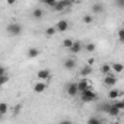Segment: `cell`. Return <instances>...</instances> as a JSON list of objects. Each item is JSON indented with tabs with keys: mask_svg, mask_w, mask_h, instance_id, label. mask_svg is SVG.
<instances>
[{
	"mask_svg": "<svg viewBox=\"0 0 124 124\" xmlns=\"http://www.w3.org/2000/svg\"><path fill=\"white\" fill-rule=\"evenodd\" d=\"M85 48H86V51H88V53H93L96 47H95V44H93V42H88V44L85 45Z\"/></svg>",
	"mask_w": 124,
	"mask_h": 124,
	"instance_id": "d4e9b609",
	"label": "cell"
},
{
	"mask_svg": "<svg viewBox=\"0 0 124 124\" xmlns=\"http://www.w3.org/2000/svg\"><path fill=\"white\" fill-rule=\"evenodd\" d=\"M55 28H57V32H66V31L69 29V22L64 21V19H61V21L57 22Z\"/></svg>",
	"mask_w": 124,
	"mask_h": 124,
	"instance_id": "ba28073f",
	"label": "cell"
},
{
	"mask_svg": "<svg viewBox=\"0 0 124 124\" xmlns=\"http://www.w3.org/2000/svg\"><path fill=\"white\" fill-rule=\"evenodd\" d=\"M41 2H42L44 5L50 6V8H54V6L57 5V0H41Z\"/></svg>",
	"mask_w": 124,
	"mask_h": 124,
	"instance_id": "484cf974",
	"label": "cell"
},
{
	"mask_svg": "<svg viewBox=\"0 0 124 124\" xmlns=\"http://www.w3.org/2000/svg\"><path fill=\"white\" fill-rule=\"evenodd\" d=\"M8 109H9V107H8L6 102H2V104H0V115L8 114Z\"/></svg>",
	"mask_w": 124,
	"mask_h": 124,
	"instance_id": "44dd1931",
	"label": "cell"
},
{
	"mask_svg": "<svg viewBox=\"0 0 124 124\" xmlns=\"http://www.w3.org/2000/svg\"><path fill=\"white\" fill-rule=\"evenodd\" d=\"M78 86H79V93H80V92H83V91H86L88 88H91V86H89V82H88L85 78H82V80L78 83Z\"/></svg>",
	"mask_w": 124,
	"mask_h": 124,
	"instance_id": "5bb4252c",
	"label": "cell"
},
{
	"mask_svg": "<svg viewBox=\"0 0 124 124\" xmlns=\"http://www.w3.org/2000/svg\"><path fill=\"white\" fill-rule=\"evenodd\" d=\"M26 54H28V57H29V58H37V57L39 55V50H38V48H35V47H32V48H29V50H28V53H26Z\"/></svg>",
	"mask_w": 124,
	"mask_h": 124,
	"instance_id": "2e32d148",
	"label": "cell"
},
{
	"mask_svg": "<svg viewBox=\"0 0 124 124\" xmlns=\"http://www.w3.org/2000/svg\"><path fill=\"white\" fill-rule=\"evenodd\" d=\"M115 5H117L120 9H124V0H115Z\"/></svg>",
	"mask_w": 124,
	"mask_h": 124,
	"instance_id": "f1b7e54d",
	"label": "cell"
},
{
	"mask_svg": "<svg viewBox=\"0 0 124 124\" xmlns=\"http://www.w3.org/2000/svg\"><path fill=\"white\" fill-rule=\"evenodd\" d=\"M88 123H89V124H99V123H101V120H99V118H96V117H91V118L88 120Z\"/></svg>",
	"mask_w": 124,
	"mask_h": 124,
	"instance_id": "4316f807",
	"label": "cell"
},
{
	"mask_svg": "<svg viewBox=\"0 0 124 124\" xmlns=\"http://www.w3.org/2000/svg\"><path fill=\"white\" fill-rule=\"evenodd\" d=\"M6 2H8V5H10V6H13L16 2H18V0H6Z\"/></svg>",
	"mask_w": 124,
	"mask_h": 124,
	"instance_id": "f546056e",
	"label": "cell"
},
{
	"mask_svg": "<svg viewBox=\"0 0 124 124\" xmlns=\"http://www.w3.org/2000/svg\"><path fill=\"white\" fill-rule=\"evenodd\" d=\"M72 2H78V0H72Z\"/></svg>",
	"mask_w": 124,
	"mask_h": 124,
	"instance_id": "1f68e13d",
	"label": "cell"
},
{
	"mask_svg": "<svg viewBox=\"0 0 124 124\" xmlns=\"http://www.w3.org/2000/svg\"><path fill=\"white\" fill-rule=\"evenodd\" d=\"M120 95H121V92H120L118 89H109V91H108V99H109V101H115V99H118Z\"/></svg>",
	"mask_w": 124,
	"mask_h": 124,
	"instance_id": "8fae6325",
	"label": "cell"
},
{
	"mask_svg": "<svg viewBox=\"0 0 124 124\" xmlns=\"http://www.w3.org/2000/svg\"><path fill=\"white\" fill-rule=\"evenodd\" d=\"M72 5V0H60V2H57V5L53 8L55 12H63L67 6H70Z\"/></svg>",
	"mask_w": 124,
	"mask_h": 124,
	"instance_id": "8992f818",
	"label": "cell"
},
{
	"mask_svg": "<svg viewBox=\"0 0 124 124\" xmlns=\"http://www.w3.org/2000/svg\"><path fill=\"white\" fill-rule=\"evenodd\" d=\"M6 31H8V34H9L10 37H18V35L22 34V25L18 23V22H12V23L8 25Z\"/></svg>",
	"mask_w": 124,
	"mask_h": 124,
	"instance_id": "6da1fadb",
	"label": "cell"
},
{
	"mask_svg": "<svg viewBox=\"0 0 124 124\" xmlns=\"http://www.w3.org/2000/svg\"><path fill=\"white\" fill-rule=\"evenodd\" d=\"M91 9H92V13H95V15H98V13H102V12H104V6H102L101 3H93Z\"/></svg>",
	"mask_w": 124,
	"mask_h": 124,
	"instance_id": "9a60e30c",
	"label": "cell"
},
{
	"mask_svg": "<svg viewBox=\"0 0 124 124\" xmlns=\"http://www.w3.org/2000/svg\"><path fill=\"white\" fill-rule=\"evenodd\" d=\"M47 88H48V85H47L45 80H38V82L34 83V92L35 93H42Z\"/></svg>",
	"mask_w": 124,
	"mask_h": 124,
	"instance_id": "5b68a950",
	"label": "cell"
},
{
	"mask_svg": "<svg viewBox=\"0 0 124 124\" xmlns=\"http://www.w3.org/2000/svg\"><path fill=\"white\" fill-rule=\"evenodd\" d=\"M111 70H112V66H111V64H102V66H101V73H102L104 76H105V75H109Z\"/></svg>",
	"mask_w": 124,
	"mask_h": 124,
	"instance_id": "ac0fdd59",
	"label": "cell"
},
{
	"mask_svg": "<svg viewBox=\"0 0 124 124\" xmlns=\"http://www.w3.org/2000/svg\"><path fill=\"white\" fill-rule=\"evenodd\" d=\"M19 111H21V105L15 107V115H18V114H19Z\"/></svg>",
	"mask_w": 124,
	"mask_h": 124,
	"instance_id": "4dcf8cb0",
	"label": "cell"
},
{
	"mask_svg": "<svg viewBox=\"0 0 124 124\" xmlns=\"http://www.w3.org/2000/svg\"><path fill=\"white\" fill-rule=\"evenodd\" d=\"M112 66V70L118 75V73H123L124 72V66L121 64V63H114V64H111Z\"/></svg>",
	"mask_w": 124,
	"mask_h": 124,
	"instance_id": "e0dca14e",
	"label": "cell"
},
{
	"mask_svg": "<svg viewBox=\"0 0 124 124\" xmlns=\"http://www.w3.org/2000/svg\"><path fill=\"white\" fill-rule=\"evenodd\" d=\"M42 15H44V12H42V9H39V8H37V9H34V12H32V16H34V19H41L42 18Z\"/></svg>",
	"mask_w": 124,
	"mask_h": 124,
	"instance_id": "d6986e66",
	"label": "cell"
},
{
	"mask_svg": "<svg viewBox=\"0 0 124 124\" xmlns=\"http://www.w3.org/2000/svg\"><path fill=\"white\" fill-rule=\"evenodd\" d=\"M120 111H121V109H120V108H118V107H117L114 102H112V104L109 105V109H108V112H107V114H109L111 117H118Z\"/></svg>",
	"mask_w": 124,
	"mask_h": 124,
	"instance_id": "7c38bea8",
	"label": "cell"
},
{
	"mask_svg": "<svg viewBox=\"0 0 124 124\" xmlns=\"http://www.w3.org/2000/svg\"><path fill=\"white\" fill-rule=\"evenodd\" d=\"M92 73V66L91 64H86V66H83L82 69H80V76L82 78H86V76H89Z\"/></svg>",
	"mask_w": 124,
	"mask_h": 124,
	"instance_id": "4fadbf2b",
	"label": "cell"
},
{
	"mask_svg": "<svg viewBox=\"0 0 124 124\" xmlns=\"http://www.w3.org/2000/svg\"><path fill=\"white\" fill-rule=\"evenodd\" d=\"M117 37H118V41L120 42H124V28H120L117 31Z\"/></svg>",
	"mask_w": 124,
	"mask_h": 124,
	"instance_id": "cb8c5ba5",
	"label": "cell"
},
{
	"mask_svg": "<svg viewBox=\"0 0 124 124\" xmlns=\"http://www.w3.org/2000/svg\"><path fill=\"white\" fill-rule=\"evenodd\" d=\"M114 104H115V105H117L121 111L124 109V101H117V99H115V102H114Z\"/></svg>",
	"mask_w": 124,
	"mask_h": 124,
	"instance_id": "83f0119b",
	"label": "cell"
},
{
	"mask_svg": "<svg viewBox=\"0 0 124 124\" xmlns=\"http://www.w3.org/2000/svg\"><path fill=\"white\" fill-rule=\"evenodd\" d=\"M73 42H75V41H73L72 38H66V39H63V47H64V48H70V47L73 45Z\"/></svg>",
	"mask_w": 124,
	"mask_h": 124,
	"instance_id": "603a6c76",
	"label": "cell"
},
{
	"mask_svg": "<svg viewBox=\"0 0 124 124\" xmlns=\"http://www.w3.org/2000/svg\"><path fill=\"white\" fill-rule=\"evenodd\" d=\"M82 48H83L82 42H80V41H75V42H73V45H72L69 50H70V53H72V54H78V53H80V51H82Z\"/></svg>",
	"mask_w": 124,
	"mask_h": 124,
	"instance_id": "9c48e42d",
	"label": "cell"
},
{
	"mask_svg": "<svg viewBox=\"0 0 124 124\" xmlns=\"http://www.w3.org/2000/svg\"><path fill=\"white\" fill-rule=\"evenodd\" d=\"M66 89H67V95H69V96H76V95L79 93V86H78V83H69Z\"/></svg>",
	"mask_w": 124,
	"mask_h": 124,
	"instance_id": "52a82bcc",
	"label": "cell"
},
{
	"mask_svg": "<svg viewBox=\"0 0 124 124\" xmlns=\"http://www.w3.org/2000/svg\"><path fill=\"white\" fill-rule=\"evenodd\" d=\"M55 32H57V28H55V26H48V28L45 29V35H47V37H53Z\"/></svg>",
	"mask_w": 124,
	"mask_h": 124,
	"instance_id": "ffe728a7",
	"label": "cell"
},
{
	"mask_svg": "<svg viewBox=\"0 0 124 124\" xmlns=\"http://www.w3.org/2000/svg\"><path fill=\"white\" fill-rule=\"evenodd\" d=\"M37 78H38V80H45V82H48V80L51 79V72H50L48 69H41V70L37 72Z\"/></svg>",
	"mask_w": 124,
	"mask_h": 124,
	"instance_id": "277c9868",
	"label": "cell"
},
{
	"mask_svg": "<svg viewBox=\"0 0 124 124\" xmlns=\"http://www.w3.org/2000/svg\"><path fill=\"white\" fill-rule=\"evenodd\" d=\"M82 21H83V23H86V25H91V23L93 22V16H92V15H85V16L82 18Z\"/></svg>",
	"mask_w": 124,
	"mask_h": 124,
	"instance_id": "7402d4cb",
	"label": "cell"
},
{
	"mask_svg": "<svg viewBox=\"0 0 124 124\" xmlns=\"http://www.w3.org/2000/svg\"><path fill=\"white\" fill-rule=\"evenodd\" d=\"M80 98H82V101H83V102H93V101H96V99H98L96 93H95L91 88H88L86 91L80 92Z\"/></svg>",
	"mask_w": 124,
	"mask_h": 124,
	"instance_id": "7a4b0ae2",
	"label": "cell"
},
{
	"mask_svg": "<svg viewBox=\"0 0 124 124\" xmlns=\"http://www.w3.org/2000/svg\"><path fill=\"white\" fill-rule=\"evenodd\" d=\"M117 80H118V78L109 73V75H105V78H104V85L108 86V88H114V86L117 85Z\"/></svg>",
	"mask_w": 124,
	"mask_h": 124,
	"instance_id": "3957f363",
	"label": "cell"
},
{
	"mask_svg": "<svg viewBox=\"0 0 124 124\" xmlns=\"http://www.w3.org/2000/svg\"><path fill=\"white\" fill-rule=\"evenodd\" d=\"M63 67H64L66 70H73V69L76 67V61H75L73 58H66L64 63H63Z\"/></svg>",
	"mask_w": 124,
	"mask_h": 124,
	"instance_id": "30bf717a",
	"label": "cell"
}]
</instances>
